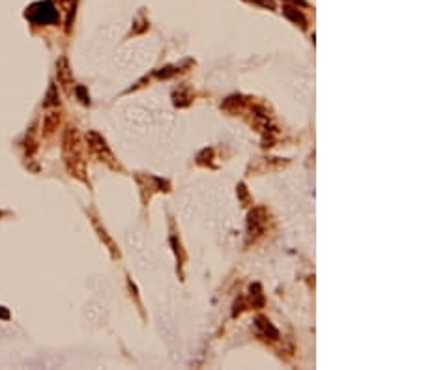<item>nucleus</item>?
<instances>
[{"mask_svg":"<svg viewBox=\"0 0 421 370\" xmlns=\"http://www.w3.org/2000/svg\"><path fill=\"white\" fill-rule=\"evenodd\" d=\"M64 159L69 174L75 178H82L85 161H82V142L81 135L75 127H68L64 133Z\"/></svg>","mask_w":421,"mask_h":370,"instance_id":"1","label":"nucleus"},{"mask_svg":"<svg viewBox=\"0 0 421 370\" xmlns=\"http://www.w3.org/2000/svg\"><path fill=\"white\" fill-rule=\"evenodd\" d=\"M87 144L90 152H92L96 157H98L101 163H107L111 168H118V165L114 163V155H112L111 148L103 136L96 133V131H88L87 133Z\"/></svg>","mask_w":421,"mask_h":370,"instance_id":"2","label":"nucleus"},{"mask_svg":"<svg viewBox=\"0 0 421 370\" xmlns=\"http://www.w3.org/2000/svg\"><path fill=\"white\" fill-rule=\"evenodd\" d=\"M26 17H30L37 25H49L56 21V10L51 2H39L28 10Z\"/></svg>","mask_w":421,"mask_h":370,"instance_id":"3","label":"nucleus"},{"mask_svg":"<svg viewBox=\"0 0 421 370\" xmlns=\"http://www.w3.org/2000/svg\"><path fill=\"white\" fill-rule=\"evenodd\" d=\"M56 79L60 82V86L64 88V92L71 96L75 88V80H73V71H71V66L66 56H60L58 62H56Z\"/></svg>","mask_w":421,"mask_h":370,"instance_id":"4","label":"nucleus"},{"mask_svg":"<svg viewBox=\"0 0 421 370\" xmlns=\"http://www.w3.org/2000/svg\"><path fill=\"white\" fill-rule=\"evenodd\" d=\"M58 123H60V112L58 111L47 112L44 118V135L45 136L53 135V133L58 129Z\"/></svg>","mask_w":421,"mask_h":370,"instance_id":"5","label":"nucleus"},{"mask_svg":"<svg viewBox=\"0 0 421 370\" xmlns=\"http://www.w3.org/2000/svg\"><path fill=\"white\" fill-rule=\"evenodd\" d=\"M283 15H285L288 21H292L294 25H300L302 28H305V25H307V19L304 17V13L300 12L298 8L285 6V8H283Z\"/></svg>","mask_w":421,"mask_h":370,"instance_id":"6","label":"nucleus"},{"mask_svg":"<svg viewBox=\"0 0 421 370\" xmlns=\"http://www.w3.org/2000/svg\"><path fill=\"white\" fill-rule=\"evenodd\" d=\"M257 326H259V329H262V333L266 335V337H270L273 340L279 339V331L272 326V321L268 320L266 316H259L257 318Z\"/></svg>","mask_w":421,"mask_h":370,"instance_id":"7","label":"nucleus"},{"mask_svg":"<svg viewBox=\"0 0 421 370\" xmlns=\"http://www.w3.org/2000/svg\"><path fill=\"white\" fill-rule=\"evenodd\" d=\"M257 211L255 210L249 213V234H259V232H262V228H264V219H259L257 217Z\"/></svg>","mask_w":421,"mask_h":370,"instance_id":"8","label":"nucleus"},{"mask_svg":"<svg viewBox=\"0 0 421 370\" xmlns=\"http://www.w3.org/2000/svg\"><path fill=\"white\" fill-rule=\"evenodd\" d=\"M44 105H45V107L58 105V92H56V86H55V84H51V86H49V92H47V98H45Z\"/></svg>","mask_w":421,"mask_h":370,"instance_id":"9","label":"nucleus"},{"mask_svg":"<svg viewBox=\"0 0 421 370\" xmlns=\"http://www.w3.org/2000/svg\"><path fill=\"white\" fill-rule=\"evenodd\" d=\"M75 94L79 96V99H81L82 105H90V98L87 96V92H85V88H82V86H75Z\"/></svg>","mask_w":421,"mask_h":370,"instance_id":"10","label":"nucleus"},{"mask_svg":"<svg viewBox=\"0 0 421 370\" xmlns=\"http://www.w3.org/2000/svg\"><path fill=\"white\" fill-rule=\"evenodd\" d=\"M176 73V69L173 68V66H167V68H163V71H155V75L157 77H161V79H167V77H171V75Z\"/></svg>","mask_w":421,"mask_h":370,"instance_id":"11","label":"nucleus"},{"mask_svg":"<svg viewBox=\"0 0 421 370\" xmlns=\"http://www.w3.org/2000/svg\"><path fill=\"white\" fill-rule=\"evenodd\" d=\"M249 2H253V4H257V6L268 8V10H273V8H275L273 0H249Z\"/></svg>","mask_w":421,"mask_h":370,"instance_id":"12","label":"nucleus"},{"mask_svg":"<svg viewBox=\"0 0 421 370\" xmlns=\"http://www.w3.org/2000/svg\"><path fill=\"white\" fill-rule=\"evenodd\" d=\"M294 4H300V6H305V0H290Z\"/></svg>","mask_w":421,"mask_h":370,"instance_id":"13","label":"nucleus"}]
</instances>
